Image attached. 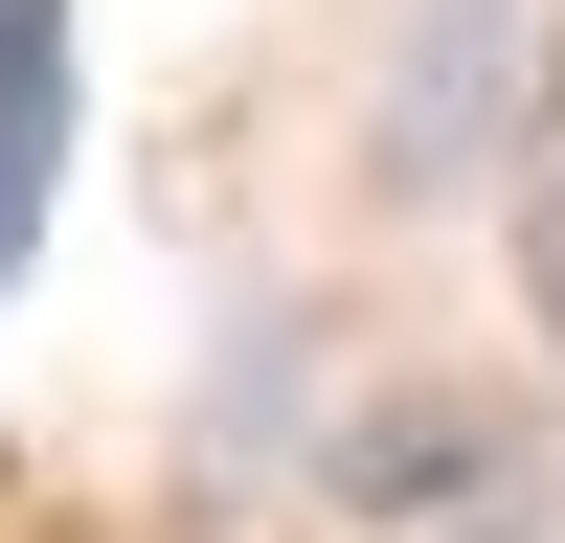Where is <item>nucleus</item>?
<instances>
[{"label":"nucleus","instance_id":"nucleus-1","mask_svg":"<svg viewBox=\"0 0 565 543\" xmlns=\"http://www.w3.org/2000/svg\"><path fill=\"white\" fill-rule=\"evenodd\" d=\"M45 181H68V0H0V272L45 249Z\"/></svg>","mask_w":565,"mask_h":543},{"label":"nucleus","instance_id":"nucleus-2","mask_svg":"<svg viewBox=\"0 0 565 543\" xmlns=\"http://www.w3.org/2000/svg\"><path fill=\"white\" fill-rule=\"evenodd\" d=\"M521 295L565 340V45H543V114H521Z\"/></svg>","mask_w":565,"mask_h":543}]
</instances>
